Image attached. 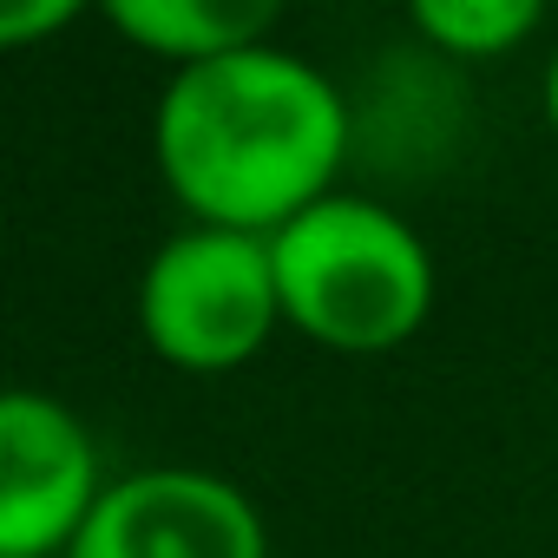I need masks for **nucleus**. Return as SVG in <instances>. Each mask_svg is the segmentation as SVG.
Returning <instances> with one entry per match:
<instances>
[{"label": "nucleus", "mask_w": 558, "mask_h": 558, "mask_svg": "<svg viewBox=\"0 0 558 558\" xmlns=\"http://www.w3.org/2000/svg\"><path fill=\"white\" fill-rule=\"evenodd\" d=\"M106 493L93 427L40 388H0V558H66Z\"/></svg>", "instance_id": "20e7f679"}, {"label": "nucleus", "mask_w": 558, "mask_h": 558, "mask_svg": "<svg viewBox=\"0 0 558 558\" xmlns=\"http://www.w3.org/2000/svg\"><path fill=\"white\" fill-rule=\"evenodd\" d=\"M138 329L158 362L184 375H230L283 329L269 236L184 223L165 236L138 276Z\"/></svg>", "instance_id": "7ed1b4c3"}, {"label": "nucleus", "mask_w": 558, "mask_h": 558, "mask_svg": "<svg viewBox=\"0 0 558 558\" xmlns=\"http://www.w3.org/2000/svg\"><path fill=\"white\" fill-rule=\"evenodd\" d=\"M80 21V0H0V53H34Z\"/></svg>", "instance_id": "6e6552de"}, {"label": "nucleus", "mask_w": 558, "mask_h": 558, "mask_svg": "<svg viewBox=\"0 0 558 558\" xmlns=\"http://www.w3.org/2000/svg\"><path fill=\"white\" fill-rule=\"evenodd\" d=\"M106 21L119 40L165 60L171 73L276 40V8L263 0H106Z\"/></svg>", "instance_id": "423d86ee"}, {"label": "nucleus", "mask_w": 558, "mask_h": 558, "mask_svg": "<svg viewBox=\"0 0 558 558\" xmlns=\"http://www.w3.org/2000/svg\"><path fill=\"white\" fill-rule=\"evenodd\" d=\"M545 119H551V132H558V53H551V66H545Z\"/></svg>", "instance_id": "1a4fd4ad"}, {"label": "nucleus", "mask_w": 558, "mask_h": 558, "mask_svg": "<svg viewBox=\"0 0 558 558\" xmlns=\"http://www.w3.org/2000/svg\"><path fill=\"white\" fill-rule=\"evenodd\" d=\"M151 158L191 223L276 236L290 217L342 191L349 106L323 66L263 40L165 80Z\"/></svg>", "instance_id": "f257e3e1"}, {"label": "nucleus", "mask_w": 558, "mask_h": 558, "mask_svg": "<svg viewBox=\"0 0 558 558\" xmlns=\"http://www.w3.org/2000/svg\"><path fill=\"white\" fill-rule=\"evenodd\" d=\"M283 329L336 355H388L434 316V250L421 230L355 191H329L269 236Z\"/></svg>", "instance_id": "f03ea898"}, {"label": "nucleus", "mask_w": 558, "mask_h": 558, "mask_svg": "<svg viewBox=\"0 0 558 558\" xmlns=\"http://www.w3.org/2000/svg\"><path fill=\"white\" fill-rule=\"evenodd\" d=\"M66 558H269V525L210 466H138L106 480Z\"/></svg>", "instance_id": "39448f33"}, {"label": "nucleus", "mask_w": 558, "mask_h": 558, "mask_svg": "<svg viewBox=\"0 0 558 558\" xmlns=\"http://www.w3.org/2000/svg\"><path fill=\"white\" fill-rule=\"evenodd\" d=\"M408 21H414V34L434 53H453L466 66L506 60V53H519L545 27L538 0H421Z\"/></svg>", "instance_id": "0eeeda50"}]
</instances>
